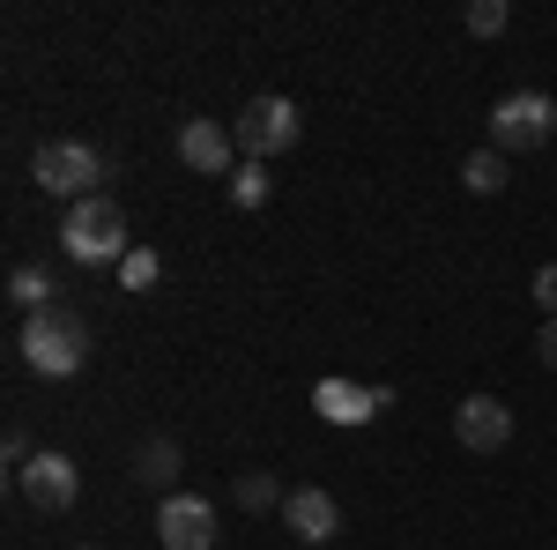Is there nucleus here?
Instances as JSON below:
<instances>
[{"instance_id":"nucleus-1","label":"nucleus","mask_w":557,"mask_h":550,"mask_svg":"<svg viewBox=\"0 0 557 550\" xmlns=\"http://www.w3.org/2000/svg\"><path fill=\"white\" fill-rule=\"evenodd\" d=\"M23 365L38 372V380H75L89 365V320L75 305H52V313H30L23 320Z\"/></svg>"},{"instance_id":"nucleus-2","label":"nucleus","mask_w":557,"mask_h":550,"mask_svg":"<svg viewBox=\"0 0 557 550\" xmlns=\"http://www.w3.org/2000/svg\"><path fill=\"white\" fill-rule=\"evenodd\" d=\"M60 246H67V260H75V268H120V260L134 254L120 201H112V194L75 201V209H67V223H60Z\"/></svg>"},{"instance_id":"nucleus-3","label":"nucleus","mask_w":557,"mask_h":550,"mask_svg":"<svg viewBox=\"0 0 557 550\" xmlns=\"http://www.w3.org/2000/svg\"><path fill=\"white\" fill-rule=\"evenodd\" d=\"M30 179H38L45 194H60V201L75 209V201H89V194H104V157H97L89 142H38Z\"/></svg>"},{"instance_id":"nucleus-4","label":"nucleus","mask_w":557,"mask_h":550,"mask_svg":"<svg viewBox=\"0 0 557 550\" xmlns=\"http://www.w3.org/2000/svg\"><path fill=\"white\" fill-rule=\"evenodd\" d=\"M550 134H557V105L543 89H506V97L491 105V149H498V157L543 149Z\"/></svg>"},{"instance_id":"nucleus-5","label":"nucleus","mask_w":557,"mask_h":550,"mask_svg":"<svg viewBox=\"0 0 557 550\" xmlns=\"http://www.w3.org/2000/svg\"><path fill=\"white\" fill-rule=\"evenodd\" d=\"M298 105H290V97H253V105H246V112H238V120H231V134H238V149H246V157H253V164H268V157H283V149H290V142H298Z\"/></svg>"},{"instance_id":"nucleus-6","label":"nucleus","mask_w":557,"mask_h":550,"mask_svg":"<svg viewBox=\"0 0 557 550\" xmlns=\"http://www.w3.org/2000/svg\"><path fill=\"white\" fill-rule=\"evenodd\" d=\"M15 491H23V506H30V513H67L75 499H83V468L45 447V454H30V462L15 468Z\"/></svg>"},{"instance_id":"nucleus-7","label":"nucleus","mask_w":557,"mask_h":550,"mask_svg":"<svg viewBox=\"0 0 557 550\" xmlns=\"http://www.w3.org/2000/svg\"><path fill=\"white\" fill-rule=\"evenodd\" d=\"M178 164L201 171V179H231V171L246 164V149H238V134L223 127V120H186L178 127Z\"/></svg>"},{"instance_id":"nucleus-8","label":"nucleus","mask_w":557,"mask_h":550,"mask_svg":"<svg viewBox=\"0 0 557 550\" xmlns=\"http://www.w3.org/2000/svg\"><path fill=\"white\" fill-rule=\"evenodd\" d=\"M157 543L164 550H215V506L194 499V491L157 499Z\"/></svg>"},{"instance_id":"nucleus-9","label":"nucleus","mask_w":557,"mask_h":550,"mask_svg":"<svg viewBox=\"0 0 557 550\" xmlns=\"http://www.w3.org/2000/svg\"><path fill=\"white\" fill-rule=\"evenodd\" d=\"M386 410H394V387H357V380H320L312 387V417L343 424V431L386 417Z\"/></svg>"},{"instance_id":"nucleus-10","label":"nucleus","mask_w":557,"mask_h":550,"mask_svg":"<svg viewBox=\"0 0 557 550\" xmlns=\"http://www.w3.org/2000/svg\"><path fill=\"white\" fill-rule=\"evenodd\" d=\"M454 439H461L469 454H498V447L513 439V410H506L498 394H461V410H454Z\"/></svg>"},{"instance_id":"nucleus-11","label":"nucleus","mask_w":557,"mask_h":550,"mask_svg":"<svg viewBox=\"0 0 557 550\" xmlns=\"http://www.w3.org/2000/svg\"><path fill=\"white\" fill-rule=\"evenodd\" d=\"M283 521H290L298 543H335V536H343V499L320 491V484H298V491L283 499Z\"/></svg>"},{"instance_id":"nucleus-12","label":"nucleus","mask_w":557,"mask_h":550,"mask_svg":"<svg viewBox=\"0 0 557 550\" xmlns=\"http://www.w3.org/2000/svg\"><path fill=\"white\" fill-rule=\"evenodd\" d=\"M172 476H178V447H172V439H141V454H134V484H149L157 499H172Z\"/></svg>"},{"instance_id":"nucleus-13","label":"nucleus","mask_w":557,"mask_h":550,"mask_svg":"<svg viewBox=\"0 0 557 550\" xmlns=\"http://www.w3.org/2000/svg\"><path fill=\"white\" fill-rule=\"evenodd\" d=\"M506 179H513V157H498V149H475V157H461V186L469 194H506Z\"/></svg>"},{"instance_id":"nucleus-14","label":"nucleus","mask_w":557,"mask_h":550,"mask_svg":"<svg viewBox=\"0 0 557 550\" xmlns=\"http://www.w3.org/2000/svg\"><path fill=\"white\" fill-rule=\"evenodd\" d=\"M8 297H15V313L30 320V313H52V305H60V283H52L45 268H15V276H8Z\"/></svg>"},{"instance_id":"nucleus-15","label":"nucleus","mask_w":557,"mask_h":550,"mask_svg":"<svg viewBox=\"0 0 557 550\" xmlns=\"http://www.w3.org/2000/svg\"><path fill=\"white\" fill-rule=\"evenodd\" d=\"M223 186H231V201H238V209H268V194H275V179H268V164H253V157H246V164L231 171Z\"/></svg>"},{"instance_id":"nucleus-16","label":"nucleus","mask_w":557,"mask_h":550,"mask_svg":"<svg viewBox=\"0 0 557 550\" xmlns=\"http://www.w3.org/2000/svg\"><path fill=\"white\" fill-rule=\"evenodd\" d=\"M157 283H164V254H149V246H134L127 260H120V291H157Z\"/></svg>"},{"instance_id":"nucleus-17","label":"nucleus","mask_w":557,"mask_h":550,"mask_svg":"<svg viewBox=\"0 0 557 550\" xmlns=\"http://www.w3.org/2000/svg\"><path fill=\"white\" fill-rule=\"evenodd\" d=\"M283 499H290V491H283L268 468H246V476H238V506L246 513H268V506H283Z\"/></svg>"},{"instance_id":"nucleus-18","label":"nucleus","mask_w":557,"mask_h":550,"mask_svg":"<svg viewBox=\"0 0 557 550\" xmlns=\"http://www.w3.org/2000/svg\"><path fill=\"white\" fill-rule=\"evenodd\" d=\"M461 30H469V38H498V30H506V0H469Z\"/></svg>"},{"instance_id":"nucleus-19","label":"nucleus","mask_w":557,"mask_h":550,"mask_svg":"<svg viewBox=\"0 0 557 550\" xmlns=\"http://www.w3.org/2000/svg\"><path fill=\"white\" fill-rule=\"evenodd\" d=\"M0 454H8V468H23L30 454H38V447H30V431H23V424H8V439H0Z\"/></svg>"},{"instance_id":"nucleus-20","label":"nucleus","mask_w":557,"mask_h":550,"mask_svg":"<svg viewBox=\"0 0 557 550\" xmlns=\"http://www.w3.org/2000/svg\"><path fill=\"white\" fill-rule=\"evenodd\" d=\"M535 305L557 320V260H550V268H535Z\"/></svg>"},{"instance_id":"nucleus-21","label":"nucleus","mask_w":557,"mask_h":550,"mask_svg":"<svg viewBox=\"0 0 557 550\" xmlns=\"http://www.w3.org/2000/svg\"><path fill=\"white\" fill-rule=\"evenodd\" d=\"M535 350H543V365H550V372H557V320H550V328H543V342H535Z\"/></svg>"},{"instance_id":"nucleus-22","label":"nucleus","mask_w":557,"mask_h":550,"mask_svg":"<svg viewBox=\"0 0 557 550\" xmlns=\"http://www.w3.org/2000/svg\"><path fill=\"white\" fill-rule=\"evenodd\" d=\"M83 550H97V543H83Z\"/></svg>"}]
</instances>
